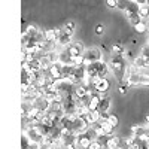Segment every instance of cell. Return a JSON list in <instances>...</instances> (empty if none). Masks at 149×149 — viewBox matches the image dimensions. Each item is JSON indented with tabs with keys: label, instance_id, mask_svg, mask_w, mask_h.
Returning <instances> with one entry per match:
<instances>
[{
	"label": "cell",
	"instance_id": "4",
	"mask_svg": "<svg viewBox=\"0 0 149 149\" xmlns=\"http://www.w3.org/2000/svg\"><path fill=\"white\" fill-rule=\"evenodd\" d=\"M82 57H84V64L95 63V61H100V60H102V54H100V51H98V49H95V48L84 51Z\"/></svg>",
	"mask_w": 149,
	"mask_h": 149
},
{
	"label": "cell",
	"instance_id": "1",
	"mask_svg": "<svg viewBox=\"0 0 149 149\" xmlns=\"http://www.w3.org/2000/svg\"><path fill=\"white\" fill-rule=\"evenodd\" d=\"M109 70V66L106 63H102L100 61H95V63H90L85 66V73L86 76L90 78H94V79H98V78H106V73Z\"/></svg>",
	"mask_w": 149,
	"mask_h": 149
},
{
	"label": "cell",
	"instance_id": "7",
	"mask_svg": "<svg viewBox=\"0 0 149 149\" xmlns=\"http://www.w3.org/2000/svg\"><path fill=\"white\" fill-rule=\"evenodd\" d=\"M119 145H121L119 137H116V136H107L106 143H104V148H106V149H118Z\"/></svg>",
	"mask_w": 149,
	"mask_h": 149
},
{
	"label": "cell",
	"instance_id": "13",
	"mask_svg": "<svg viewBox=\"0 0 149 149\" xmlns=\"http://www.w3.org/2000/svg\"><path fill=\"white\" fill-rule=\"evenodd\" d=\"M88 149H103V145L95 139V140H93V142L90 143V148H88Z\"/></svg>",
	"mask_w": 149,
	"mask_h": 149
},
{
	"label": "cell",
	"instance_id": "6",
	"mask_svg": "<svg viewBox=\"0 0 149 149\" xmlns=\"http://www.w3.org/2000/svg\"><path fill=\"white\" fill-rule=\"evenodd\" d=\"M110 107V98L107 95H100V100H98V106H97V112L98 113H103V112H107Z\"/></svg>",
	"mask_w": 149,
	"mask_h": 149
},
{
	"label": "cell",
	"instance_id": "12",
	"mask_svg": "<svg viewBox=\"0 0 149 149\" xmlns=\"http://www.w3.org/2000/svg\"><path fill=\"white\" fill-rule=\"evenodd\" d=\"M134 29H136V31H137V33H145V31H146V26H145V24H143L142 21L136 24Z\"/></svg>",
	"mask_w": 149,
	"mask_h": 149
},
{
	"label": "cell",
	"instance_id": "3",
	"mask_svg": "<svg viewBox=\"0 0 149 149\" xmlns=\"http://www.w3.org/2000/svg\"><path fill=\"white\" fill-rule=\"evenodd\" d=\"M128 84L130 85H140V86H149V74H145V73H137L134 72L128 76Z\"/></svg>",
	"mask_w": 149,
	"mask_h": 149
},
{
	"label": "cell",
	"instance_id": "8",
	"mask_svg": "<svg viewBox=\"0 0 149 149\" xmlns=\"http://www.w3.org/2000/svg\"><path fill=\"white\" fill-rule=\"evenodd\" d=\"M91 142H93V139L90 137V133H85V131H84V134H81L79 137H78V143H79V146L84 148V149H88Z\"/></svg>",
	"mask_w": 149,
	"mask_h": 149
},
{
	"label": "cell",
	"instance_id": "9",
	"mask_svg": "<svg viewBox=\"0 0 149 149\" xmlns=\"http://www.w3.org/2000/svg\"><path fill=\"white\" fill-rule=\"evenodd\" d=\"M134 67H142V69H148L149 67V58H146V57H143V55H140V57H137L134 60Z\"/></svg>",
	"mask_w": 149,
	"mask_h": 149
},
{
	"label": "cell",
	"instance_id": "15",
	"mask_svg": "<svg viewBox=\"0 0 149 149\" xmlns=\"http://www.w3.org/2000/svg\"><path fill=\"white\" fill-rule=\"evenodd\" d=\"M106 5L109 8H116L118 6V0H106Z\"/></svg>",
	"mask_w": 149,
	"mask_h": 149
},
{
	"label": "cell",
	"instance_id": "2",
	"mask_svg": "<svg viewBox=\"0 0 149 149\" xmlns=\"http://www.w3.org/2000/svg\"><path fill=\"white\" fill-rule=\"evenodd\" d=\"M109 67L112 69V72L115 73V76H118L119 81H124V78H125V72H127V61L122 58V55H115L113 58H112Z\"/></svg>",
	"mask_w": 149,
	"mask_h": 149
},
{
	"label": "cell",
	"instance_id": "14",
	"mask_svg": "<svg viewBox=\"0 0 149 149\" xmlns=\"http://www.w3.org/2000/svg\"><path fill=\"white\" fill-rule=\"evenodd\" d=\"M104 33V27L102 26V24H98V26H95V34L97 36H102Z\"/></svg>",
	"mask_w": 149,
	"mask_h": 149
},
{
	"label": "cell",
	"instance_id": "10",
	"mask_svg": "<svg viewBox=\"0 0 149 149\" xmlns=\"http://www.w3.org/2000/svg\"><path fill=\"white\" fill-rule=\"evenodd\" d=\"M107 122L110 124V125H113V127L116 128V127H118V124H119V119H118L116 115H112V113H110V115L107 116Z\"/></svg>",
	"mask_w": 149,
	"mask_h": 149
},
{
	"label": "cell",
	"instance_id": "11",
	"mask_svg": "<svg viewBox=\"0 0 149 149\" xmlns=\"http://www.w3.org/2000/svg\"><path fill=\"white\" fill-rule=\"evenodd\" d=\"M112 51H113V54H115V55H122L124 48H122V45H121V43H113V46H112Z\"/></svg>",
	"mask_w": 149,
	"mask_h": 149
},
{
	"label": "cell",
	"instance_id": "5",
	"mask_svg": "<svg viewBox=\"0 0 149 149\" xmlns=\"http://www.w3.org/2000/svg\"><path fill=\"white\" fill-rule=\"evenodd\" d=\"M93 86L98 94H106L107 90L110 88V82L106 78H98V79L93 78Z\"/></svg>",
	"mask_w": 149,
	"mask_h": 149
}]
</instances>
